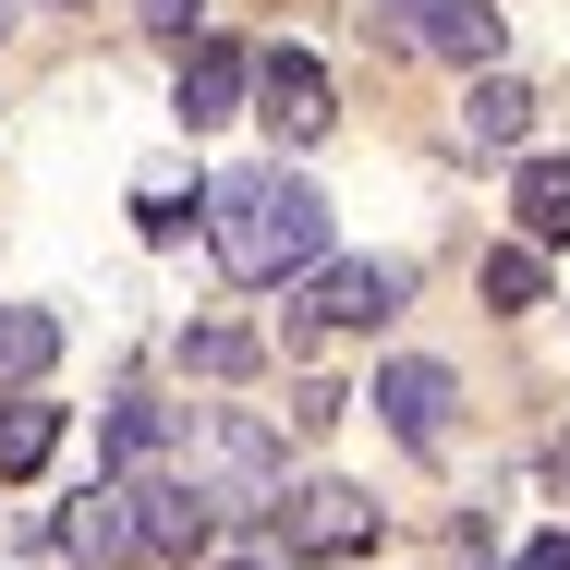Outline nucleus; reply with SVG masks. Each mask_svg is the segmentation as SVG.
I'll return each mask as SVG.
<instances>
[{
    "label": "nucleus",
    "mask_w": 570,
    "mask_h": 570,
    "mask_svg": "<svg viewBox=\"0 0 570 570\" xmlns=\"http://www.w3.org/2000/svg\"><path fill=\"white\" fill-rule=\"evenodd\" d=\"M207 243L243 292H279V279H316L328 267V195L304 170H219L207 183Z\"/></svg>",
    "instance_id": "obj_1"
},
{
    "label": "nucleus",
    "mask_w": 570,
    "mask_h": 570,
    "mask_svg": "<svg viewBox=\"0 0 570 570\" xmlns=\"http://www.w3.org/2000/svg\"><path fill=\"white\" fill-rule=\"evenodd\" d=\"M267 547H279V559H364V547H376V498H364V485H341V473L279 485Z\"/></svg>",
    "instance_id": "obj_2"
},
{
    "label": "nucleus",
    "mask_w": 570,
    "mask_h": 570,
    "mask_svg": "<svg viewBox=\"0 0 570 570\" xmlns=\"http://www.w3.org/2000/svg\"><path fill=\"white\" fill-rule=\"evenodd\" d=\"M183 473H195V485H207L219 510H255V522L279 510V438H267L255 413H207V425H195V461H183Z\"/></svg>",
    "instance_id": "obj_3"
},
{
    "label": "nucleus",
    "mask_w": 570,
    "mask_h": 570,
    "mask_svg": "<svg viewBox=\"0 0 570 570\" xmlns=\"http://www.w3.org/2000/svg\"><path fill=\"white\" fill-rule=\"evenodd\" d=\"M61 559H86V570H110V559H146V498H134V473L86 485V498L61 510Z\"/></svg>",
    "instance_id": "obj_4"
},
{
    "label": "nucleus",
    "mask_w": 570,
    "mask_h": 570,
    "mask_svg": "<svg viewBox=\"0 0 570 570\" xmlns=\"http://www.w3.org/2000/svg\"><path fill=\"white\" fill-rule=\"evenodd\" d=\"M134 498H146V559H207V534H219V498H207L183 461L134 473Z\"/></svg>",
    "instance_id": "obj_5"
},
{
    "label": "nucleus",
    "mask_w": 570,
    "mask_h": 570,
    "mask_svg": "<svg viewBox=\"0 0 570 570\" xmlns=\"http://www.w3.org/2000/svg\"><path fill=\"white\" fill-rule=\"evenodd\" d=\"M364 401H376V413H389V438H401V450H438V438H450V364H425V352H401V364H376V389H364Z\"/></svg>",
    "instance_id": "obj_6"
},
{
    "label": "nucleus",
    "mask_w": 570,
    "mask_h": 570,
    "mask_svg": "<svg viewBox=\"0 0 570 570\" xmlns=\"http://www.w3.org/2000/svg\"><path fill=\"white\" fill-rule=\"evenodd\" d=\"M401 292H413V267H376V255H328L316 267V328H376V316H401Z\"/></svg>",
    "instance_id": "obj_7"
},
{
    "label": "nucleus",
    "mask_w": 570,
    "mask_h": 570,
    "mask_svg": "<svg viewBox=\"0 0 570 570\" xmlns=\"http://www.w3.org/2000/svg\"><path fill=\"white\" fill-rule=\"evenodd\" d=\"M255 98H267V134H279V146H316V134H328V73H316V61H304V49H267V61H255Z\"/></svg>",
    "instance_id": "obj_8"
},
{
    "label": "nucleus",
    "mask_w": 570,
    "mask_h": 570,
    "mask_svg": "<svg viewBox=\"0 0 570 570\" xmlns=\"http://www.w3.org/2000/svg\"><path fill=\"white\" fill-rule=\"evenodd\" d=\"M255 98V49H230V37H195V61H183V121H230Z\"/></svg>",
    "instance_id": "obj_9"
},
{
    "label": "nucleus",
    "mask_w": 570,
    "mask_h": 570,
    "mask_svg": "<svg viewBox=\"0 0 570 570\" xmlns=\"http://www.w3.org/2000/svg\"><path fill=\"white\" fill-rule=\"evenodd\" d=\"M438 61H461V73H485L498 61V0H425V24H413Z\"/></svg>",
    "instance_id": "obj_10"
},
{
    "label": "nucleus",
    "mask_w": 570,
    "mask_h": 570,
    "mask_svg": "<svg viewBox=\"0 0 570 570\" xmlns=\"http://www.w3.org/2000/svg\"><path fill=\"white\" fill-rule=\"evenodd\" d=\"M510 219H522V243H570V158H522L510 170Z\"/></svg>",
    "instance_id": "obj_11"
},
{
    "label": "nucleus",
    "mask_w": 570,
    "mask_h": 570,
    "mask_svg": "<svg viewBox=\"0 0 570 570\" xmlns=\"http://www.w3.org/2000/svg\"><path fill=\"white\" fill-rule=\"evenodd\" d=\"M49 450H61V401H0V485H24V473H49Z\"/></svg>",
    "instance_id": "obj_12"
},
{
    "label": "nucleus",
    "mask_w": 570,
    "mask_h": 570,
    "mask_svg": "<svg viewBox=\"0 0 570 570\" xmlns=\"http://www.w3.org/2000/svg\"><path fill=\"white\" fill-rule=\"evenodd\" d=\"M61 364V316L49 304H0V389H37Z\"/></svg>",
    "instance_id": "obj_13"
},
{
    "label": "nucleus",
    "mask_w": 570,
    "mask_h": 570,
    "mask_svg": "<svg viewBox=\"0 0 570 570\" xmlns=\"http://www.w3.org/2000/svg\"><path fill=\"white\" fill-rule=\"evenodd\" d=\"M461 134H473V146H522V134H534V86H510V73H473V98H461Z\"/></svg>",
    "instance_id": "obj_14"
},
{
    "label": "nucleus",
    "mask_w": 570,
    "mask_h": 570,
    "mask_svg": "<svg viewBox=\"0 0 570 570\" xmlns=\"http://www.w3.org/2000/svg\"><path fill=\"white\" fill-rule=\"evenodd\" d=\"M158 450H170V401L121 389V401H110V461H121V473H158Z\"/></svg>",
    "instance_id": "obj_15"
},
{
    "label": "nucleus",
    "mask_w": 570,
    "mask_h": 570,
    "mask_svg": "<svg viewBox=\"0 0 570 570\" xmlns=\"http://www.w3.org/2000/svg\"><path fill=\"white\" fill-rule=\"evenodd\" d=\"M485 304H498V316H534V304H547V243H498V255H485Z\"/></svg>",
    "instance_id": "obj_16"
},
{
    "label": "nucleus",
    "mask_w": 570,
    "mask_h": 570,
    "mask_svg": "<svg viewBox=\"0 0 570 570\" xmlns=\"http://www.w3.org/2000/svg\"><path fill=\"white\" fill-rule=\"evenodd\" d=\"M183 219H207V195H170V183H146V195H134V230H146V243H170Z\"/></svg>",
    "instance_id": "obj_17"
},
{
    "label": "nucleus",
    "mask_w": 570,
    "mask_h": 570,
    "mask_svg": "<svg viewBox=\"0 0 570 570\" xmlns=\"http://www.w3.org/2000/svg\"><path fill=\"white\" fill-rule=\"evenodd\" d=\"M183 364H195V376H243V364H255V341H243V328H195V341H183Z\"/></svg>",
    "instance_id": "obj_18"
},
{
    "label": "nucleus",
    "mask_w": 570,
    "mask_h": 570,
    "mask_svg": "<svg viewBox=\"0 0 570 570\" xmlns=\"http://www.w3.org/2000/svg\"><path fill=\"white\" fill-rule=\"evenodd\" d=\"M341 401H352V389H316V376H304V389H292V425H304V438H328V425H341Z\"/></svg>",
    "instance_id": "obj_19"
},
{
    "label": "nucleus",
    "mask_w": 570,
    "mask_h": 570,
    "mask_svg": "<svg viewBox=\"0 0 570 570\" xmlns=\"http://www.w3.org/2000/svg\"><path fill=\"white\" fill-rule=\"evenodd\" d=\"M195 12H207V0H134V24H146V37H195Z\"/></svg>",
    "instance_id": "obj_20"
},
{
    "label": "nucleus",
    "mask_w": 570,
    "mask_h": 570,
    "mask_svg": "<svg viewBox=\"0 0 570 570\" xmlns=\"http://www.w3.org/2000/svg\"><path fill=\"white\" fill-rule=\"evenodd\" d=\"M522 570H570V534H534V547H522Z\"/></svg>",
    "instance_id": "obj_21"
},
{
    "label": "nucleus",
    "mask_w": 570,
    "mask_h": 570,
    "mask_svg": "<svg viewBox=\"0 0 570 570\" xmlns=\"http://www.w3.org/2000/svg\"><path fill=\"white\" fill-rule=\"evenodd\" d=\"M207 570H267V559H207Z\"/></svg>",
    "instance_id": "obj_22"
},
{
    "label": "nucleus",
    "mask_w": 570,
    "mask_h": 570,
    "mask_svg": "<svg viewBox=\"0 0 570 570\" xmlns=\"http://www.w3.org/2000/svg\"><path fill=\"white\" fill-rule=\"evenodd\" d=\"M413 12H425V0H413Z\"/></svg>",
    "instance_id": "obj_23"
}]
</instances>
